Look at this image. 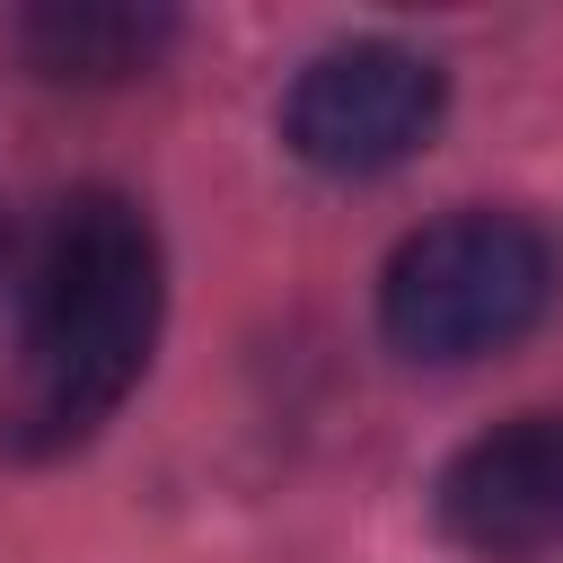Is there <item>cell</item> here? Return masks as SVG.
Instances as JSON below:
<instances>
[{
	"instance_id": "obj_1",
	"label": "cell",
	"mask_w": 563,
	"mask_h": 563,
	"mask_svg": "<svg viewBox=\"0 0 563 563\" xmlns=\"http://www.w3.org/2000/svg\"><path fill=\"white\" fill-rule=\"evenodd\" d=\"M158 343V238L123 194H70L44 229L18 369L0 387V449L62 457L114 422Z\"/></svg>"
},
{
	"instance_id": "obj_2",
	"label": "cell",
	"mask_w": 563,
	"mask_h": 563,
	"mask_svg": "<svg viewBox=\"0 0 563 563\" xmlns=\"http://www.w3.org/2000/svg\"><path fill=\"white\" fill-rule=\"evenodd\" d=\"M554 255L519 211H449L387 255L378 325L405 361H484L545 317Z\"/></svg>"
},
{
	"instance_id": "obj_3",
	"label": "cell",
	"mask_w": 563,
	"mask_h": 563,
	"mask_svg": "<svg viewBox=\"0 0 563 563\" xmlns=\"http://www.w3.org/2000/svg\"><path fill=\"white\" fill-rule=\"evenodd\" d=\"M449 106V79L431 53L413 44H343V53H317L282 106V132L308 167L325 176H378L396 158H413L431 141Z\"/></svg>"
},
{
	"instance_id": "obj_4",
	"label": "cell",
	"mask_w": 563,
	"mask_h": 563,
	"mask_svg": "<svg viewBox=\"0 0 563 563\" xmlns=\"http://www.w3.org/2000/svg\"><path fill=\"white\" fill-rule=\"evenodd\" d=\"M440 528L466 554L519 563L563 545V413H519L440 466Z\"/></svg>"
},
{
	"instance_id": "obj_5",
	"label": "cell",
	"mask_w": 563,
	"mask_h": 563,
	"mask_svg": "<svg viewBox=\"0 0 563 563\" xmlns=\"http://www.w3.org/2000/svg\"><path fill=\"white\" fill-rule=\"evenodd\" d=\"M26 62L44 79H70V88H106V79H132L158 62V44L176 35L167 9H132V0H44L26 9Z\"/></svg>"
}]
</instances>
